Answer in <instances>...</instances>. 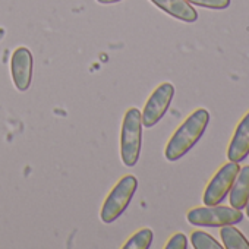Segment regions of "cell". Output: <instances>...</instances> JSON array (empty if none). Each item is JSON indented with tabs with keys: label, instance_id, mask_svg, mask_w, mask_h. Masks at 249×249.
Instances as JSON below:
<instances>
[{
	"label": "cell",
	"instance_id": "6da1fadb",
	"mask_svg": "<svg viewBox=\"0 0 249 249\" xmlns=\"http://www.w3.org/2000/svg\"><path fill=\"white\" fill-rule=\"evenodd\" d=\"M210 122V113L205 108L192 111L175 131L164 148V157L169 161H178L186 156L204 135Z\"/></svg>",
	"mask_w": 249,
	"mask_h": 249
},
{
	"label": "cell",
	"instance_id": "7a4b0ae2",
	"mask_svg": "<svg viewBox=\"0 0 249 249\" xmlns=\"http://www.w3.org/2000/svg\"><path fill=\"white\" fill-rule=\"evenodd\" d=\"M142 148V116L137 107L126 110L120 129V157L126 167H134Z\"/></svg>",
	"mask_w": 249,
	"mask_h": 249
},
{
	"label": "cell",
	"instance_id": "3957f363",
	"mask_svg": "<svg viewBox=\"0 0 249 249\" xmlns=\"http://www.w3.org/2000/svg\"><path fill=\"white\" fill-rule=\"evenodd\" d=\"M138 188V179L134 175L123 176L114 188L110 191L107 198L103 202L100 218L104 224L114 223L129 207Z\"/></svg>",
	"mask_w": 249,
	"mask_h": 249
},
{
	"label": "cell",
	"instance_id": "277c9868",
	"mask_svg": "<svg viewBox=\"0 0 249 249\" xmlns=\"http://www.w3.org/2000/svg\"><path fill=\"white\" fill-rule=\"evenodd\" d=\"M189 224L196 227H223L227 224H236L243 220L242 210L223 205H205L192 208L186 214Z\"/></svg>",
	"mask_w": 249,
	"mask_h": 249
},
{
	"label": "cell",
	"instance_id": "5b68a950",
	"mask_svg": "<svg viewBox=\"0 0 249 249\" xmlns=\"http://www.w3.org/2000/svg\"><path fill=\"white\" fill-rule=\"evenodd\" d=\"M175 97V85L170 82H163L160 84L153 94L148 97L144 110L141 111L142 116V126L150 129L164 117V114L167 113L172 100Z\"/></svg>",
	"mask_w": 249,
	"mask_h": 249
},
{
	"label": "cell",
	"instance_id": "8992f818",
	"mask_svg": "<svg viewBox=\"0 0 249 249\" xmlns=\"http://www.w3.org/2000/svg\"><path fill=\"white\" fill-rule=\"evenodd\" d=\"M240 170L239 163L236 161H230L223 164L218 172L213 176V179L210 180V183L207 185L205 191H204V196H202V202L204 205H217L220 204L230 192V188L237 176Z\"/></svg>",
	"mask_w": 249,
	"mask_h": 249
},
{
	"label": "cell",
	"instance_id": "52a82bcc",
	"mask_svg": "<svg viewBox=\"0 0 249 249\" xmlns=\"http://www.w3.org/2000/svg\"><path fill=\"white\" fill-rule=\"evenodd\" d=\"M34 59L33 53L27 47H18L11 57V75L18 91L25 92L33 82Z\"/></svg>",
	"mask_w": 249,
	"mask_h": 249
},
{
	"label": "cell",
	"instance_id": "ba28073f",
	"mask_svg": "<svg viewBox=\"0 0 249 249\" xmlns=\"http://www.w3.org/2000/svg\"><path fill=\"white\" fill-rule=\"evenodd\" d=\"M249 156V111L239 122L227 148V159L230 161H242Z\"/></svg>",
	"mask_w": 249,
	"mask_h": 249
},
{
	"label": "cell",
	"instance_id": "9c48e42d",
	"mask_svg": "<svg viewBox=\"0 0 249 249\" xmlns=\"http://www.w3.org/2000/svg\"><path fill=\"white\" fill-rule=\"evenodd\" d=\"M150 2L154 3L160 11L182 22L192 24L198 19V12L186 0H150Z\"/></svg>",
	"mask_w": 249,
	"mask_h": 249
},
{
	"label": "cell",
	"instance_id": "30bf717a",
	"mask_svg": "<svg viewBox=\"0 0 249 249\" xmlns=\"http://www.w3.org/2000/svg\"><path fill=\"white\" fill-rule=\"evenodd\" d=\"M229 194H230V207L237 210L245 208L249 198V166H243L239 170Z\"/></svg>",
	"mask_w": 249,
	"mask_h": 249
},
{
	"label": "cell",
	"instance_id": "8fae6325",
	"mask_svg": "<svg viewBox=\"0 0 249 249\" xmlns=\"http://www.w3.org/2000/svg\"><path fill=\"white\" fill-rule=\"evenodd\" d=\"M220 237L226 249H249L248 239L233 224L223 226L220 229Z\"/></svg>",
	"mask_w": 249,
	"mask_h": 249
},
{
	"label": "cell",
	"instance_id": "7c38bea8",
	"mask_svg": "<svg viewBox=\"0 0 249 249\" xmlns=\"http://www.w3.org/2000/svg\"><path fill=\"white\" fill-rule=\"evenodd\" d=\"M153 239H154L153 230L145 227V229L138 230L135 234H132L122 248L123 249H148L151 248Z\"/></svg>",
	"mask_w": 249,
	"mask_h": 249
},
{
	"label": "cell",
	"instance_id": "4fadbf2b",
	"mask_svg": "<svg viewBox=\"0 0 249 249\" xmlns=\"http://www.w3.org/2000/svg\"><path fill=\"white\" fill-rule=\"evenodd\" d=\"M191 242L195 249H221V245L205 231H194L191 234Z\"/></svg>",
	"mask_w": 249,
	"mask_h": 249
},
{
	"label": "cell",
	"instance_id": "5bb4252c",
	"mask_svg": "<svg viewBox=\"0 0 249 249\" xmlns=\"http://www.w3.org/2000/svg\"><path fill=\"white\" fill-rule=\"evenodd\" d=\"M188 3L205 8V9H213V11H223L230 6V0H186Z\"/></svg>",
	"mask_w": 249,
	"mask_h": 249
},
{
	"label": "cell",
	"instance_id": "9a60e30c",
	"mask_svg": "<svg viewBox=\"0 0 249 249\" xmlns=\"http://www.w3.org/2000/svg\"><path fill=\"white\" fill-rule=\"evenodd\" d=\"M186 248H188V239L183 233L173 234L166 243V249H186Z\"/></svg>",
	"mask_w": 249,
	"mask_h": 249
},
{
	"label": "cell",
	"instance_id": "2e32d148",
	"mask_svg": "<svg viewBox=\"0 0 249 249\" xmlns=\"http://www.w3.org/2000/svg\"><path fill=\"white\" fill-rule=\"evenodd\" d=\"M98 3H101V5H113V3H119V2H122V0H97Z\"/></svg>",
	"mask_w": 249,
	"mask_h": 249
},
{
	"label": "cell",
	"instance_id": "e0dca14e",
	"mask_svg": "<svg viewBox=\"0 0 249 249\" xmlns=\"http://www.w3.org/2000/svg\"><path fill=\"white\" fill-rule=\"evenodd\" d=\"M245 210H246V215H248V218H249V198H248V202H246V205H245Z\"/></svg>",
	"mask_w": 249,
	"mask_h": 249
}]
</instances>
